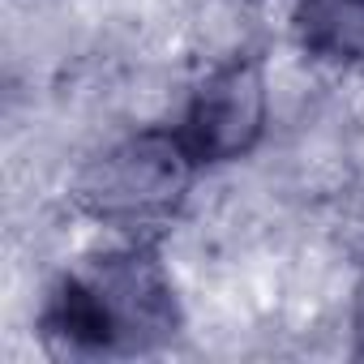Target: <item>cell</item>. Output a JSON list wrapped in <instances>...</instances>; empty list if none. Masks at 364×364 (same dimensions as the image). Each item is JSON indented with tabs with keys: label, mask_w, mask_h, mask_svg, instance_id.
<instances>
[{
	"label": "cell",
	"mask_w": 364,
	"mask_h": 364,
	"mask_svg": "<svg viewBox=\"0 0 364 364\" xmlns=\"http://www.w3.org/2000/svg\"><path fill=\"white\" fill-rule=\"evenodd\" d=\"M180 326L171 270L159 257V240H124L90 253L56 274L39 309V338L56 355L124 360L163 351Z\"/></svg>",
	"instance_id": "obj_1"
},
{
	"label": "cell",
	"mask_w": 364,
	"mask_h": 364,
	"mask_svg": "<svg viewBox=\"0 0 364 364\" xmlns=\"http://www.w3.org/2000/svg\"><path fill=\"white\" fill-rule=\"evenodd\" d=\"M198 171L202 167L180 146L171 124H150L95 154L77 171L69 202L77 215L120 232L124 240H159L185 210Z\"/></svg>",
	"instance_id": "obj_2"
},
{
	"label": "cell",
	"mask_w": 364,
	"mask_h": 364,
	"mask_svg": "<svg viewBox=\"0 0 364 364\" xmlns=\"http://www.w3.org/2000/svg\"><path fill=\"white\" fill-rule=\"evenodd\" d=\"M270 120V86H266V65L257 52H240L210 69L198 90L189 95L180 120L171 124L189 159L206 171L219 163L245 159Z\"/></svg>",
	"instance_id": "obj_3"
},
{
	"label": "cell",
	"mask_w": 364,
	"mask_h": 364,
	"mask_svg": "<svg viewBox=\"0 0 364 364\" xmlns=\"http://www.w3.org/2000/svg\"><path fill=\"white\" fill-rule=\"evenodd\" d=\"M291 35L321 65L364 69V0H296Z\"/></svg>",
	"instance_id": "obj_4"
},
{
	"label": "cell",
	"mask_w": 364,
	"mask_h": 364,
	"mask_svg": "<svg viewBox=\"0 0 364 364\" xmlns=\"http://www.w3.org/2000/svg\"><path fill=\"white\" fill-rule=\"evenodd\" d=\"M355 355H364V326H360V347H355Z\"/></svg>",
	"instance_id": "obj_5"
}]
</instances>
